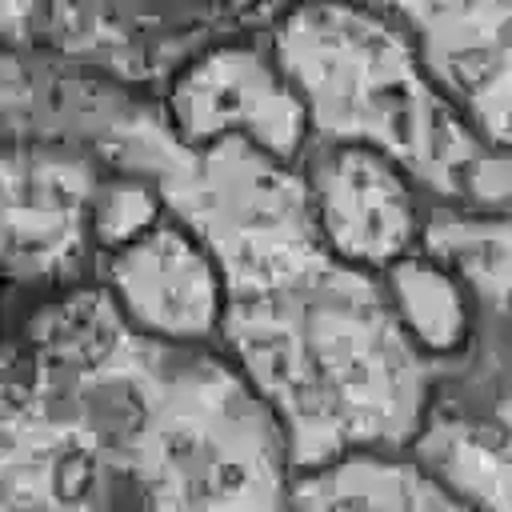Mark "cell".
<instances>
[{
	"instance_id": "8",
	"label": "cell",
	"mask_w": 512,
	"mask_h": 512,
	"mask_svg": "<svg viewBox=\"0 0 512 512\" xmlns=\"http://www.w3.org/2000/svg\"><path fill=\"white\" fill-rule=\"evenodd\" d=\"M412 452L480 512H512V336L480 332L468 364L444 376Z\"/></svg>"
},
{
	"instance_id": "1",
	"label": "cell",
	"mask_w": 512,
	"mask_h": 512,
	"mask_svg": "<svg viewBox=\"0 0 512 512\" xmlns=\"http://www.w3.org/2000/svg\"><path fill=\"white\" fill-rule=\"evenodd\" d=\"M28 88V136L148 176L212 248L228 300L220 352L272 412L292 468L420 440L448 368L404 336L380 276L328 252L300 168L244 140L184 148L160 104L104 92L92 76Z\"/></svg>"
},
{
	"instance_id": "3",
	"label": "cell",
	"mask_w": 512,
	"mask_h": 512,
	"mask_svg": "<svg viewBox=\"0 0 512 512\" xmlns=\"http://www.w3.org/2000/svg\"><path fill=\"white\" fill-rule=\"evenodd\" d=\"M268 48L308 108L312 144L372 148L432 204L512 212V156L484 144L444 100L392 8H280Z\"/></svg>"
},
{
	"instance_id": "5",
	"label": "cell",
	"mask_w": 512,
	"mask_h": 512,
	"mask_svg": "<svg viewBox=\"0 0 512 512\" xmlns=\"http://www.w3.org/2000/svg\"><path fill=\"white\" fill-rule=\"evenodd\" d=\"M104 164L68 140L8 136L4 148V256L12 288L40 296L84 284L80 264L92 252V200Z\"/></svg>"
},
{
	"instance_id": "11",
	"label": "cell",
	"mask_w": 512,
	"mask_h": 512,
	"mask_svg": "<svg viewBox=\"0 0 512 512\" xmlns=\"http://www.w3.org/2000/svg\"><path fill=\"white\" fill-rule=\"evenodd\" d=\"M420 252L460 280L476 304L480 332L512 336V212L428 204Z\"/></svg>"
},
{
	"instance_id": "10",
	"label": "cell",
	"mask_w": 512,
	"mask_h": 512,
	"mask_svg": "<svg viewBox=\"0 0 512 512\" xmlns=\"http://www.w3.org/2000/svg\"><path fill=\"white\" fill-rule=\"evenodd\" d=\"M288 512H480L412 448H360L292 468Z\"/></svg>"
},
{
	"instance_id": "4",
	"label": "cell",
	"mask_w": 512,
	"mask_h": 512,
	"mask_svg": "<svg viewBox=\"0 0 512 512\" xmlns=\"http://www.w3.org/2000/svg\"><path fill=\"white\" fill-rule=\"evenodd\" d=\"M160 108L172 136L196 152L244 140L256 152L300 168L312 148V120L296 84L272 48L248 36L208 44L184 60L172 72Z\"/></svg>"
},
{
	"instance_id": "12",
	"label": "cell",
	"mask_w": 512,
	"mask_h": 512,
	"mask_svg": "<svg viewBox=\"0 0 512 512\" xmlns=\"http://www.w3.org/2000/svg\"><path fill=\"white\" fill-rule=\"evenodd\" d=\"M380 280L404 336L420 348V356L448 372L468 364L480 340V316L444 264H436L428 252H412L392 264Z\"/></svg>"
},
{
	"instance_id": "7",
	"label": "cell",
	"mask_w": 512,
	"mask_h": 512,
	"mask_svg": "<svg viewBox=\"0 0 512 512\" xmlns=\"http://www.w3.org/2000/svg\"><path fill=\"white\" fill-rule=\"evenodd\" d=\"M96 280L140 336L176 348H220L224 272L180 216L168 212L152 232L100 260Z\"/></svg>"
},
{
	"instance_id": "13",
	"label": "cell",
	"mask_w": 512,
	"mask_h": 512,
	"mask_svg": "<svg viewBox=\"0 0 512 512\" xmlns=\"http://www.w3.org/2000/svg\"><path fill=\"white\" fill-rule=\"evenodd\" d=\"M168 216V204L160 188L140 172L104 168V180L92 200V252L96 260H108L112 252L128 248L144 232H152Z\"/></svg>"
},
{
	"instance_id": "9",
	"label": "cell",
	"mask_w": 512,
	"mask_h": 512,
	"mask_svg": "<svg viewBox=\"0 0 512 512\" xmlns=\"http://www.w3.org/2000/svg\"><path fill=\"white\" fill-rule=\"evenodd\" d=\"M468 128L512 156V4H392Z\"/></svg>"
},
{
	"instance_id": "2",
	"label": "cell",
	"mask_w": 512,
	"mask_h": 512,
	"mask_svg": "<svg viewBox=\"0 0 512 512\" xmlns=\"http://www.w3.org/2000/svg\"><path fill=\"white\" fill-rule=\"evenodd\" d=\"M292 456L220 348L120 320L100 280L36 296L4 356V512H288Z\"/></svg>"
},
{
	"instance_id": "6",
	"label": "cell",
	"mask_w": 512,
	"mask_h": 512,
	"mask_svg": "<svg viewBox=\"0 0 512 512\" xmlns=\"http://www.w3.org/2000/svg\"><path fill=\"white\" fill-rule=\"evenodd\" d=\"M300 172L316 232L336 260L384 276L420 252L428 204L400 164L360 144H312Z\"/></svg>"
}]
</instances>
